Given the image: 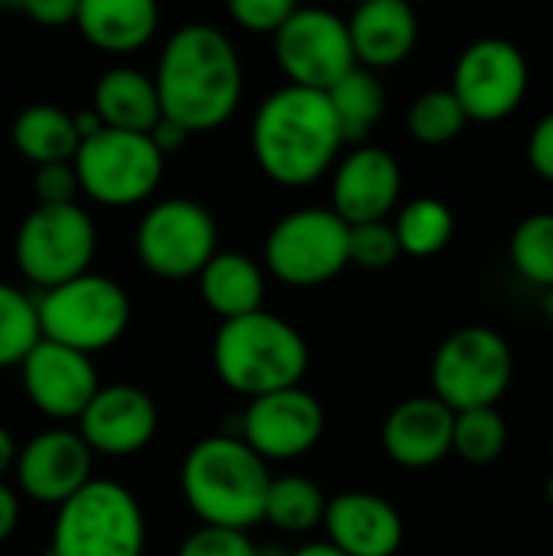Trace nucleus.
I'll return each mask as SVG.
<instances>
[{
    "label": "nucleus",
    "mask_w": 553,
    "mask_h": 556,
    "mask_svg": "<svg viewBox=\"0 0 553 556\" xmlns=\"http://www.w3.org/2000/svg\"><path fill=\"white\" fill-rule=\"evenodd\" d=\"M515 378V355L505 336L489 326H463L447 336L433 355V397L453 414L473 407H495Z\"/></svg>",
    "instance_id": "obj_8"
},
{
    "label": "nucleus",
    "mask_w": 553,
    "mask_h": 556,
    "mask_svg": "<svg viewBox=\"0 0 553 556\" xmlns=\"http://www.w3.org/2000/svg\"><path fill=\"white\" fill-rule=\"evenodd\" d=\"M355 62L362 68H394L414 49L420 36L417 10L407 0H365L345 20Z\"/></svg>",
    "instance_id": "obj_21"
},
{
    "label": "nucleus",
    "mask_w": 553,
    "mask_h": 556,
    "mask_svg": "<svg viewBox=\"0 0 553 556\" xmlns=\"http://www.w3.org/2000/svg\"><path fill=\"white\" fill-rule=\"evenodd\" d=\"M33 192L39 205H68L78 195V176L72 163H42L33 176Z\"/></svg>",
    "instance_id": "obj_36"
},
{
    "label": "nucleus",
    "mask_w": 553,
    "mask_h": 556,
    "mask_svg": "<svg viewBox=\"0 0 553 556\" xmlns=\"http://www.w3.org/2000/svg\"><path fill=\"white\" fill-rule=\"evenodd\" d=\"M91 101H95L91 111L101 117V124L117 127V130L150 134L156 127V121L163 117L153 78L143 75L140 68H130V65L108 68L95 81Z\"/></svg>",
    "instance_id": "obj_24"
},
{
    "label": "nucleus",
    "mask_w": 553,
    "mask_h": 556,
    "mask_svg": "<svg viewBox=\"0 0 553 556\" xmlns=\"http://www.w3.org/2000/svg\"><path fill=\"white\" fill-rule=\"evenodd\" d=\"M91 466H95V453L85 446L78 430L52 427L16 446L13 479L20 495H26L29 502L59 508L88 479H95Z\"/></svg>",
    "instance_id": "obj_15"
},
{
    "label": "nucleus",
    "mask_w": 553,
    "mask_h": 556,
    "mask_svg": "<svg viewBox=\"0 0 553 556\" xmlns=\"http://www.w3.org/2000/svg\"><path fill=\"white\" fill-rule=\"evenodd\" d=\"M163 153L150 134L101 127L85 137L72 156L78 189L108 208H127L147 202L163 179Z\"/></svg>",
    "instance_id": "obj_7"
},
{
    "label": "nucleus",
    "mask_w": 553,
    "mask_h": 556,
    "mask_svg": "<svg viewBox=\"0 0 553 556\" xmlns=\"http://www.w3.org/2000/svg\"><path fill=\"white\" fill-rule=\"evenodd\" d=\"M407 3H414V7H417V3H427V0H407Z\"/></svg>",
    "instance_id": "obj_48"
},
{
    "label": "nucleus",
    "mask_w": 553,
    "mask_h": 556,
    "mask_svg": "<svg viewBox=\"0 0 553 556\" xmlns=\"http://www.w3.org/2000/svg\"><path fill=\"white\" fill-rule=\"evenodd\" d=\"M16 525H20V495L0 482V544L13 538Z\"/></svg>",
    "instance_id": "obj_40"
},
{
    "label": "nucleus",
    "mask_w": 553,
    "mask_h": 556,
    "mask_svg": "<svg viewBox=\"0 0 553 556\" xmlns=\"http://www.w3.org/2000/svg\"><path fill=\"white\" fill-rule=\"evenodd\" d=\"M274 55L287 85L316 91H329L359 65L345 20L326 7H297L274 33Z\"/></svg>",
    "instance_id": "obj_13"
},
{
    "label": "nucleus",
    "mask_w": 553,
    "mask_h": 556,
    "mask_svg": "<svg viewBox=\"0 0 553 556\" xmlns=\"http://www.w3.org/2000/svg\"><path fill=\"white\" fill-rule=\"evenodd\" d=\"M342 130L326 91L284 85L271 91L251 124V153L267 179L303 189L323 179L342 150Z\"/></svg>",
    "instance_id": "obj_2"
},
{
    "label": "nucleus",
    "mask_w": 553,
    "mask_h": 556,
    "mask_svg": "<svg viewBox=\"0 0 553 556\" xmlns=\"http://www.w3.org/2000/svg\"><path fill=\"white\" fill-rule=\"evenodd\" d=\"M453 228H456V218H453L450 205L440 199H430V195L411 199L394 218V235H398L401 254H411V257L440 254L450 244Z\"/></svg>",
    "instance_id": "obj_28"
},
{
    "label": "nucleus",
    "mask_w": 553,
    "mask_h": 556,
    "mask_svg": "<svg viewBox=\"0 0 553 556\" xmlns=\"http://www.w3.org/2000/svg\"><path fill=\"white\" fill-rule=\"evenodd\" d=\"M254 556H290V551H284V547H277V544H264V547H257Z\"/></svg>",
    "instance_id": "obj_43"
},
{
    "label": "nucleus",
    "mask_w": 553,
    "mask_h": 556,
    "mask_svg": "<svg viewBox=\"0 0 553 556\" xmlns=\"http://www.w3.org/2000/svg\"><path fill=\"white\" fill-rule=\"evenodd\" d=\"M254 551H257V544L251 541L248 531L202 525L179 544L176 556H254Z\"/></svg>",
    "instance_id": "obj_34"
},
{
    "label": "nucleus",
    "mask_w": 553,
    "mask_h": 556,
    "mask_svg": "<svg viewBox=\"0 0 553 556\" xmlns=\"http://www.w3.org/2000/svg\"><path fill=\"white\" fill-rule=\"evenodd\" d=\"M349 3H352V7H359V3H365V0H349Z\"/></svg>",
    "instance_id": "obj_47"
},
{
    "label": "nucleus",
    "mask_w": 553,
    "mask_h": 556,
    "mask_svg": "<svg viewBox=\"0 0 553 556\" xmlns=\"http://www.w3.org/2000/svg\"><path fill=\"white\" fill-rule=\"evenodd\" d=\"M528 85L531 68L521 46L505 36H482L460 52L450 91L456 94L469 121L495 124L512 117L525 104Z\"/></svg>",
    "instance_id": "obj_12"
},
{
    "label": "nucleus",
    "mask_w": 553,
    "mask_h": 556,
    "mask_svg": "<svg viewBox=\"0 0 553 556\" xmlns=\"http://www.w3.org/2000/svg\"><path fill=\"white\" fill-rule=\"evenodd\" d=\"M508 446V424L499 407L456 410L453 417V453L473 466L495 463Z\"/></svg>",
    "instance_id": "obj_29"
},
{
    "label": "nucleus",
    "mask_w": 553,
    "mask_h": 556,
    "mask_svg": "<svg viewBox=\"0 0 553 556\" xmlns=\"http://www.w3.org/2000/svg\"><path fill=\"white\" fill-rule=\"evenodd\" d=\"M153 85L163 117L176 121L192 137L218 130L238 111L244 68L222 29L186 23L166 39Z\"/></svg>",
    "instance_id": "obj_1"
},
{
    "label": "nucleus",
    "mask_w": 553,
    "mask_h": 556,
    "mask_svg": "<svg viewBox=\"0 0 553 556\" xmlns=\"http://www.w3.org/2000/svg\"><path fill=\"white\" fill-rule=\"evenodd\" d=\"M228 7V16L248 29V33H277L290 13L300 7V0H225Z\"/></svg>",
    "instance_id": "obj_35"
},
{
    "label": "nucleus",
    "mask_w": 553,
    "mask_h": 556,
    "mask_svg": "<svg viewBox=\"0 0 553 556\" xmlns=\"http://www.w3.org/2000/svg\"><path fill=\"white\" fill-rule=\"evenodd\" d=\"M81 137L75 117L52 104H29L13 121V147L23 160L42 163H72Z\"/></svg>",
    "instance_id": "obj_25"
},
{
    "label": "nucleus",
    "mask_w": 553,
    "mask_h": 556,
    "mask_svg": "<svg viewBox=\"0 0 553 556\" xmlns=\"http://www.w3.org/2000/svg\"><path fill=\"white\" fill-rule=\"evenodd\" d=\"M271 485L267 463L235 433L199 440L179 469V489L202 525L251 531L264 521Z\"/></svg>",
    "instance_id": "obj_3"
},
{
    "label": "nucleus",
    "mask_w": 553,
    "mask_h": 556,
    "mask_svg": "<svg viewBox=\"0 0 553 556\" xmlns=\"http://www.w3.org/2000/svg\"><path fill=\"white\" fill-rule=\"evenodd\" d=\"M13 459H16V443H13L10 430L0 427V482H3V476L13 469Z\"/></svg>",
    "instance_id": "obj_41"
},
{
    "label": "nucleus",
    "mask_w": 553,
    "mask_h": 556,
    "mask_svg": "<svg viewBox=\"0 0 553 556\" xmlns=\"http://www.w3.org/2000/svg\"><path fill=\"white\" fill-rule=\"evenodd\" d=\"M0 7H7V10H23V0H0Z\"/></svg>",
    "instance_id": "obj_44"
},
{
    "label": "nucleus",
    "mask_w": 553,
    "mask_h": 556,
    "mask_svg": "<svg viewBox=\"0 0 553 556\" xmlns=\"http://www.w3.org/2000/svg\"><path fill=\"white\" fill-rule=\"evenodd\" d=\"M98 251V231L91 215L68 205H36L16 228L13 261L26 283L36 290L59 287L85 270H91Z\"/></svg>",
    "instance_id": "obj_9"
},
{
    "label": "nucleus",
    "mask_w": 553,
    "mask_h": 556,
    "mask_svg": "<svg viewBox=\"0 0 553 556\" xmlns=\"http://www.w3.org/2000/svg\"><path fill=\"white\" fill-rule=\"evenodd\" d=\"M78 33L108 55H130L143 49L160 26L156 0H78Z\"/></svg>",
    "instance_id": "obj_22"
},
{
    "label": "nucleus",
    "mask_w": 553,
    "mask_h": 556,
    "mask_svg": "<svg viewBox=\"0 0 553 556\" xmlns=\"http://www.w3.org/2000/svg\"><path fill=\"white\" fill-rule=\"evenodd\" d=\"M398 257H401V244L388 218L349 225V264H359L365 270H385Z\"/></svg>",
    "instance_id": "obj_33"
},
{
    "label": "nucleus",
    "mask_w": 553,
    "mask_h": 556,
    "mask_svg": "<svg viewBox=\"0 0 553 556\" xmlns=\"http://www.w3.org/2000/svg\"><path fill=\"white\" fill-rule=\"evenodd\" d=\"M23 13L39 26H68L75 23L78 0H23Z\"/></svg>",
    "instance_id": "obj_38"
},
{
    "label": "nucleus",
    "mask_w": 553,
    "mask_h": 556,
    "mask_svg": "<svg viewBox=\"0 0 553 556\" xmlns=\"http://www.w3.org/2000/svg\"><path fill=\"white\" fill-rule=\"evenodd\" d=\"M548 316H551V326H553V290H551V296H548Z\"/></svg>",
    "instance_id": "obj_45"
},
{
    "label": "nucleus",
    "mask_w": 553,
    "mask_h": 556,
    "mask_svg": "<svg viewBox=\"0 0 553 556\" xmlns=\"http://www.w3.org/2000/svg\"><path fill=\"white\" fill-rule=\"evenodd\" d=\"M326 433L323 404L303 388H280L261 397H251L241 414V440L264 463H290L319 446Z\"/></svg>",
    "instance_id": "obj_14"
},
{
    "label": "nucleus",
    "mask_w": 553,
    "mask_h": 556,
    "mask_svg": "<svg viewBox=\"0 0 553 556\" xmlns=\"http://www.w3.org/2000/svg\"><path fill=\"white\" fill-rule=\"evenodd\" d=\"M75 424L78 437L95 456L127 459L153 443L160 430V410L143 388L108 384L95 391V397L88 401Z\"/></svg>",
    "instance_id": "obj_16"
},
{
    "label": "nucleus",
    "mask_w": 553,
    "mask_h": 556,
    "mask_svg": "<svg viewBox=\"0 0 553 556\" xmlns=\"http://www.w3.org/2000/svg\"><path fill=\"white\" fill-rule=\"evenodd\" d=\"M466 124H469V117L450 88H430V91L417 94L411 111H407L411 137L417 143H427V147L453 143L466 130Z\"/></svg>",
    "instance_id": "obj_30"
},
{
    "label": "nucleus",
    "mask_w": 553,
    "mask_h": 556,
    "mask_svg": "<svg viewBox=\"0 0 553 556\" xmlns=\"http://www.w3.org/2000/svg\"><path fill=\"white\" fill-rule=\"evenodd\" d=\"M212 365L228 391L251 401L300 384L310 368V345L284 316L254 309L222 319L212 339Z\"/></svg>",
    "instance_id": "obj_4"
},
{
    "label": "nucleus",
    "mask_w": 553,
    "mask_h": 556,
    "mask_svg": "<svg viewBox=\"0 0 553 556\" xmlns=\"http://www.w3.org/2000/svg\"><path fill=\"white\" fill-rule=\"evenodd\" d=\"M332 212L345 225L381 222L401 199V166L385 147L359 143L332 169Z\"/></svg>",
    "instance_id": "obj_18"
},
{
    "label": "nucleus",
    "mask_w": 553,
    "mask_h": 556,
    "mask_svg": "<svg viewBox=\"0 0 553 556\" xmlns=\"http://www.w3.org/2000/svg\"><path fill=\"white\" fill-rule=\"evenodd\" d=\"M453 410L433 394L401 401L385 427L381 446L391 463L404 469H430L453 453Z\"/></svg>",
    "instance_id": "obj_20"
},
{
    "label": "nucleus",
    "mask_w": 553,
    "mask_h": 556,
    "mask_svg": "<svg viewBox=\"0 0 553 556\" xmlns=\"http://www.w3.org/2000/svg\"><path fill=\"white\" fill-rule=\"evenodd\" d=\"M150 140L160 147V153L166 156V153H176L186 140H189V134L176 124V121H169V117H160L156 121V127L150 130Z\"/></svg>",
    "instance_id": "obj_39"
},
{
    "label": "nucleus",
    "mask_w": 553,
    "mask_h": 556,
    "mask_svg": "<svg viewBox=\"0 0 553 556\" xmlns=\"http://www.w3.org/2000/svg\"><path fill=\"white\" fill-rule=\"evenodd\" d=\"M326 541L349 556H394L404 544L398 508L372 492H342L326 502Z\"/></svg>",
    "instance_id": "obj_19"
},
{
    "label": "nucleus",
    "mask_w": 553,
    "mask_h": 556,
    "mask_svg": "<svg viewBox=\"0 0 553 556\" xmlns=\"http://www.w3.org/2000/svg\"><path fill=\"white\" fill-rule=\"evenodd\" d=\"M202 303L218 319L248 316L264 309V267L238 251H215L209 264L196 274Z\"/></svg>",
    "instance_id": "obj_23"
},
{
    "label": "nucleus",
    "mask_w": 553,
    "mask_h": 556,
    "mask_svg": "<svg viewBox=\"0 0 553 556\" xmlns=\"http://www.w3.org/2000/svg\"><path fill=\"white\" fill-rule=\"evenodd\" d=\"M525 153H528L531 169H535L544 182H551L553 186V111L551 114H544V117L535 124V130L528 134Z\"/></svg>",
    "instance_id": "obj_37"
},
{
    "label": "nucleus",
    "mask_w": 553,
    "mask_h": 556,
    "mask_svg": "<svg viewBox=\"0 0 553 556\" xmlns=\"http://www.w3.org/2000/svg\"><path fill=\"white\" fill-rule=\"evenodd\" d=\"M147 518L130 489L88 479L55 508L49 556H143Z\"/></svg>",
    "instance_id": "obj_5"
},
{
    "label": "nucleus",
    "mask_w": 553,
    "mask_h": 556,
    "mask_svg": "<svg viewBox=\"0 0 553 556\" xmlns=\"http://www.w3.org/2000/svg\"><path fill=\"white\" fill-rule=\"evenodd\" d=\"M548 498H551V502H553V476H551V479H548Z\"/></svg>",
    "instance_id": "obj_46"
},
{
    "label": "nucleus",
    "mask_w": 553,
    "mask_h": 556,
    "mask_svg": "<svg viewBox=\"0 0 553 556\" xmlns=\"http://www.w3.org/2000/svg\"><path fill=\"white\" fill-rule=\"evenodd\" d=\"M16 368L26 401L49 420H78L101 388L91 355L49 339H39Z\"/></svg>",
    "instance_id": "obj_17"
},
{
    "label": "nucleus",
    "mask_w": 553,
    "mask_h": 556,
    "mask_svg": "<svg viewBox=\"0 0 553 556\" xmlns=\"http://www.w3.org/2000/svg\"><path fill=\"white\" fill-rule=\"evenodd\" d=\"M36 316L42 339L98 355L127 332L130 296L117 280L85 270L59 287L39 290Z\"/></svg>",
    "instance_id": "obj_6"
},
{
    "label": "nucleus",
    "mask_w": 553,
    "mask_h": 556,
    "mask_svg": "<svg viewBox=\"0 0 553 556\" xmlns=\"http://www.w3.org/2000/svg\"><path fill=\"white\" fill-rule=\"evenodd\" d=\"M42 339L36 296L23 293L13 283H0V371L16 368L29 349Z\"/></svg>",
    "instance_id": "obj_32"
},
{
    "label": "nucleus",
    "mask_w": 553,
    "mask_h": 556,
    "mask_svg": "<svg viewBox=\"0 0 553 556\" xmlns=\"http://www.w3.org/2000/svg\"><path fill=\"white\" fill-rule=\"evenodd\" d=\"M290 556H349L342 554L336 544H329V541H310V544H303V547H297V551H290Z\"/></svg>",
    "instance_id": "obj_42"
},
{
    "label": "nucleus",
    "mask_w": 553,
    "mask_h": 556,
    "mask_svg": "<svg viewBox=\"0 0 553 556\" xmlns=\"http://www.w3.org/2000/svg\"><path fill=\"white\" fill-rule=\"evenodd\" d=\"M143 270L160 280L196 277L218 251V225L196 199H163L147 208L134 235Z\"/></svg>",
    "instance_id": "obj_11"
},
{
    "label": "nucleus",
    "mask_w": 553,
    "mask_h": 556,
    "mask_svg": "<svg viewBox=\"0 0 553 556\" xmlns=\"http://www.w3.org/2000/svg\"><path fill=\"white\" fill-rule=\"evenodd\" d=\"M323 489L306 476H271L264 498V521L284 534H310L326 515Z\"/></svg>",
    "instance_id": "obj_27"
},
{
    "label": "nucleus",
    "mask_w": 553,
    "mask_h": 556,
    "mask_svg": "<svg viewBox=\"0 0 553 556\" xmlns=\"http://www.w3.org/2000/svg\"><path fill=\"white\" fill-rule=\"evenodd\" d=\"M326 98H329L332 114L339 121L342 140L345 143H355V147L368 140V134L381 121L385 101H388L385 85L378 81V75L372 68H362V65H355L349 75H342L326 91Z\"/></svg>",
    "instance_id": "obj_26"
},
{
    "label": "nucleus",
    "mask_w": 553,
    "mask_h": 556,
    "mask_svg": "<svg viewBox=\"0 0 553 556\" xmlns=\"http://www.w3.org/2000/svg\"><path fill=\"white\" fill-rule=\"evenodd\" d=\"M551 453H553V440H551Z\"/></svg>",
    "instance_id": "obj_49"
},
{
    "label": "nucleus",
    "mask_w": 553,
    "mask_h": 556,
    "mask_svg": "<svg viewBox=\"0 0 553 556\" xmlns=\"http://www.w3.org/2000/svg\"><path fill=\"white\" fill-rule=\"evenodd\" d=\"M264 267L287 287H323L349 267V225L332 208H297L271 228Z\"/></svg>",
    "instance_id": "obj_10"
},
{
    "label": "nucleus",
    "mask_w": 553,
    "mask_h": 556,
    "mask_svg": "<svg viewBox=\"0 0 553 556\" xmlns=\"http://www.w3.org/2000/svg\"><path fill=\"white\" fill-rule=\"evenodd\" d=\"M521 280L553 290V212H535L518 222L508 244Z\"/></svg>",
    "instance_id": "obj_31"
}]
</instances>
